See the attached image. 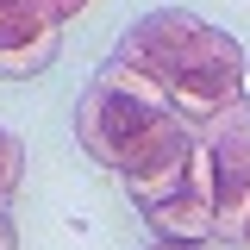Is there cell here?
<instances>
[{"label":"cell","instance_id":"1","mask_svg":"<svg viewBox=\"0 0 250 250\" xmlns=\"http://www.w3.org/2000/svg\"><path fill=\"white\" fill-rule=\"evenodd\" d=\"M113 57L144 69L169 94V113H182L188 125H200L213 113H225L231 100H244V44L231 31L207 25L188 6H156L138 25H125Z\"/></svg>","mask_w":250,"mask_h":250},{"label":"cell","instance_id":"2","mask_svg":"<svg viewBox=\"0 0 250 250\" xmlns=\"http://www.w3.org/2000/svg\"><path fill=\"white\" fill-rule=\"evenodd\" d=\"M194 138L213 156V238L238 244L250 225V94L213 119H200Z\"/></svg>","mask_w":250,"mask_h":250},{"label":"cell","instance_id":"3","mask_svg":"<svg viewBox=\"0 0 250 250\" xmlns=\"http://www.w3.org/2000/svg\"><path fill=\"white\" fill-rule=\"evenodd\" d=\"M144 219L156 225V238H169V244H213V207L200 200V194H169V200H156L144 207Z\"/></svg>","mask_w":250,"mask_h":250},{"label":"cell","instance_id":"4","mask_svg":"<svg viewBox=\"0 0 250 250\" xmlns=\"http://www.w3.org/2000/svg\"><path fill=\"white\" fill-rule=\"evenodd\" d=\"M62 19L44 0H6L0 6V50H31L38 38H57Z\"/></svg>","mask_w":250,"mask_h":250},{"label":"cell","instance_id":"5","mask_svg":"<svg viewBox=\"0 0 250 250\" xmlns=\"http://www.w3.org/2000/svg\"><path fill=\"white\" fill-rule=\"evenodd\" d=\"M57 44H62V31H57V38H38L31 50H0V75H13V82H25V75H44V69L57 62Z\"/></svg>","mask_w":250,"mask_h":250},{"label":"cell","instance_id":"6","mask_svg":"<svg viewBox=\"0 0 250 250\" xmlns=\"http://www.w3.org/2000/svg\"><path fill=\"white\" fill-rule=\"evenodd\" d=\"M19 182H25V138H19L13 125H0V194L13 200Z\"/></svg>","mask_w":250,"mask_h":250},{"label":"cell","instance_id":"7","mask_svg":"<svg viewBox=\"0 0 250 250\" xmlns=\"http://www.w3.org/2000/svg\"><path fill=\"white\" fill-rule=\"evenodd\" d=\"M50 6H57V19H75L82 6H94V0H50Z\"/></svg>","mask_w":250,"mask_h":250},{"label":"cell","instance_id":"8","mask_svg":"<svg viewBox=\"0 0 250 250\" xmlns=\"http://www.w3.org/2000/svg\"><path fill=\"white\" fill-rule=\"evenodd\" d=\"M0 250H19V231H13V219H0Z\"/></svg>","mask_w":250,"mask_h":250},{"label":"cell","instance_id":"9","mask_svg":"<svg viewBox=\"0 0 250 250\" xmlns=\"http://www.w3.org/2000/svg\"><path fill=\"white\" fill-rule=\"evenodd\" d=\"M150 250H213V244H169V238H156Z\"/></svg>","mask_w":250,"mask_h":250},{"label":"cell","instance_id":"10","mask_svg":"<svg viewBox=\"0 0 250 250\" xmlns=\"http://www.w3.org/2000/svg\"><path fill=\"white\" fill-rule=\"evenodd\" d=\"M6 207H13V200H6V194H0V219H6Z\"/></svg>","mask_w":250,"mask_h":250},{"label":"cell","instance_id":"11","mask_svg":"<svg viewBox=\"0 0 250 250\" xmlns=\"http://www.w3.org/2000/svg\"><path fill=\"white\" fill-rule=\"evenodd\" d=\"M238 244H244V250H250V225H244V238H238Z\"/></svg>","mask_w":250,"mask_h":250},{"label":"cell","instance_id":"12","mask_svg":"<svg viewBox=\"0 0 250 250\" xmlns=\"http://www.w3.org/2000/svg\"><path fill=\"white\" fill-rule=\"evenodd\" d=\"M0 6H6V0H0ZM44 6H50V0H44ZM50 13H57V6H50Z\"/></svg>","mask_w":250,"mask_h":250}]
</instances>
